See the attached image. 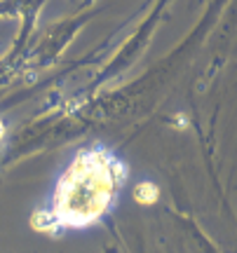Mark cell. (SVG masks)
Masks as SVG:
<instances>
[{"label":"cell","mask_w":237,"mask_h":253,"mask_svg":"<svg viewBox=\"0 0 237 253\" xmlns=\"http://www.w3.org/2000/svg\"><path fill=\"white\" fill-rule=\"evenodd\" d=\"M157 195H160V190H157L155 183H150V181L139 183L137 188H134V199H137L139 204H146V207L155 202Z\"/></svg>","instance_id":"obj_2"},{"label":"cell","mask_w":237,"mask_h":253,"mask_svg":"<svg viewBox=\"0 0 237 253\" xmlns=\"http://www.w3.org/2000/svg\"><path fill=\"white\" fill-rule=\"evenodd\" d=\"M125 164L106 148H85L56 181L49 207L33 216L36 230L56 232L96 223L125 183Z\"/></svg>","instance_id":"obj_1"}]
</instances>
